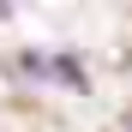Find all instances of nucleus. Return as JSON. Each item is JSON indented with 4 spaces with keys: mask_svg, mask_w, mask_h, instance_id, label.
<instances>
[{
    "mask_svg": "<svg viewBox=\"0 0 132 132\" xmlns=\"http://www.w3.org/2000/svg\"><path fill=\"white\" fill-rule=\"evenodd\" d=\"M12 72H24L36 84H66V90H90V72H84V60L78 54H66V48H24L12 60Z\"/></svg>",
    "mask_w": 132,
    "mask_h": 132,
    "instance_id": "obj_1",
    "label": "nucleus"
}]
</instances>
